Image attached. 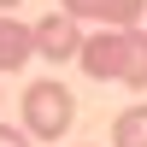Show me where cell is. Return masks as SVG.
<instances>
[{
  "mask_svg": "<svg viewBox=\"0 0 147 147\" xmlns=\"http://www.w3.org/2000/svg\"><path fill=\"white\" fill-rule=\"evenodd\" d=\"M77 65L88 71L94 82L147 88V30H141V24H129V30H94V35H82Z\"/></svg>",
  "mask_w": 147,
  "mask_h": 147,
  "instance_id": "cell-1",
  "label": "cell"
},
{
  "mask_svg": "<svg viewBox=\"0 0 147 147\" xmlns=\"http://www.w3.org/2000/svg\"><path fill=\"white\" fill-rule=\"evenodd\" d=\"M30 59H35L30 24H18L12 12H0V71H18V65H30Z\"/></svg>",
  "mask_w": 147,
  "mask_h": 147,
  "instance_id": "cell-5",
  "label": "cell"
},
{
  "mask_svg": "<svg viewBox=\"0 0 147 147\" xmlns=\"http://www.w3.org/2000/svg\"><path fill=\"white\" fill-rule=\"evenodd\" d=\"M0 147H35L24 124H0Z\"/></svg>",
  "mask_w": 147,
  "mask_h": 147,
  "instance_id": "cell-7",
  "label": "cell"
},
{
  "mask_svg": "<svg viewBox=\"0 0 147 147\" xmlns=\"http://www.w3.org/2000/svg\"><path fill=\"white\" fill-rule=\"evenodd\" d=\"M18 124L30 129V141H59V136H71V124H77V94H71L59 77H35L30 88H24Z\"/></svg>",
  "mask_w": 147,
  "mask_h": 147,
  "instance_id": "cell-2",
  "label": "cell"
},
{
  "mask_svg": "<svg viewBox=\"0 0 147 147\" xmlns=\"http://www.w3.org/2000/svg\"><path fill=\"white\" fill-rule=\"evenodd\" d=\"M12 6H24V0H0V12H12Z\"/></svg>",
  "mask_w": 147,
  "mask_h": 147,
  "instance_id": "cell-8",
  "label": "cell"
},
{
  "mask_svg": "<svg viewBox=\"0 0 147 147\" xmlns=\"http://www.w3.org/2000/svg\"><path fill=\"white\" fill-rule=\"evenodd\" d=\"M112 147H147V100L124 106L112 118Z\"/></svg>",
  "mask_w": 147,
  "mask_h": 147,
  "instance_id": "cell-6",
  "label": "cell"
},
{
  "mask_svg": "<svg viewBox=\"0 0 147 147\" xmlns=\"http://www.w3.org/2000/svg\"><path fill=\"white\" fill-rule=\"evenodd\" d=\"M59 12H71L77 24H94V30H129L147 18V0H59Z\"/></svg>",
  "mask_w": 147,
  "mask_h": 147,
  "instance_id": "cell-3",
  "label": "cell"
},
{
  "mask_svg": "<svg viewBox=\"0 0 147 147\" xmlns=\"http://www.w3.org/2000/svg\"><path fill=\"white\" fill-rule=\"evenodd\" d=\"M30 35H35V53H41L47 65H65V59H77V47H82V24L71 18V12H53V18L30 24Z\"/></svg>",
  "mask_w": 147,
  "mask_h": 147,
  "instance_id": "cell-4",
  "label": "cell"
}]
</instances>
